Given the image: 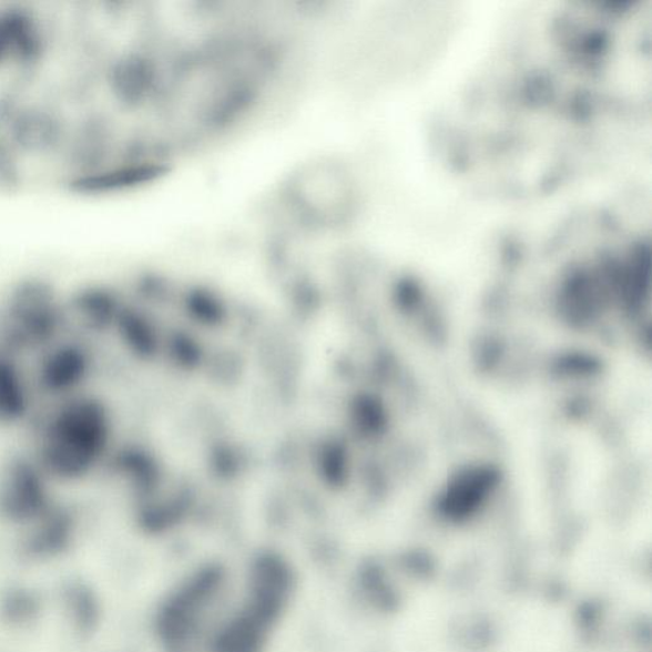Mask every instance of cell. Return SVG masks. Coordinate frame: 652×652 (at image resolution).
<instances>
[{
	"label": "cell",
	"mask_w": 652,
	"mask_h": 652,
	"mask_svg": "<svg viewBox=\"0 0 652 652\" xmlns=\"http://www.w3.org/2000/svg\"><path fill=\"white\" fill-rule=\"evenodd\" d=\"M283 198L306 223L334 230L354 216L357 187L345 162L316 157L292 171L283 185Z\"/></svg>",
	"instance_id": "6da1fadb"
},
{
	"label": "cell",
	"mask_w": 652,
	"mask_h": 652,
	"mask_svg": "<svg viewBox=\"0 0 652 652\" xmlns=\"http://www.w3.org/2000/svg\"><path fill=\"white\" fill-rule=\"evenodd\" d=\"M17 149L30 153H45L58 147L63 139L59 118L45 109H29L17 113L10 128Z\"/></svg>",
	"instance_id": "7a4b0ae2"
},
{
	"label": "cell",
	"mask_w": 652,
	"mask_h": 652,
	"mask_svg": "<svg viewBox=\"0 0 652 652\" xmlns=\"http://www.w3.org/2000/svg\"><path fill=\"white\" fill-rule=\"evenodd\" d=\"M0 21L11 42L12 59L28 64L38 62L44 53L45 39L35 17L20 8H11L0 12Z\"/></svg>",
	"instance_id": "3957f363"
},
{
	"label": "cell",
	"mask_w": 652,
	"mask_h": 652,
	"mask_svg": "<svg viewBox=\"0 0 652 652\" xmlns=\"http://www.w3.org/2000/svg\"><path fill=\"white\" fill-rule=\"evenodd\" d=\"M20 184V167L12 145L0 140V186L12 191Z\"/></svg>",
	"instance_id": "277c9868"
},
{
	"label": "cell",
	"mask_w": 652,
	"mask_h": 652,
	"mask_svg": "<svg viewBox=\"0 0 652 652\" xmlns=\"http://www.w3.org/2000/svg\"><path fill=\"white\" fill-rule=\"evenodd\" d=\"M16 115L17 113L11 102L0 99V132H3L4 129L10 131Z\"/></svg>",
	"instance_id": "5b68a950"
},
{
	"label": "cell",
	"mask_w": 652,
	"mask_h": 652,
	"mask_svg": "<svg viewBox=\"0 0 652 652\" xmlns=\"http://www.w3.org/2000/svg\"><path fill=\"white\" fill-rule=\"evenodd\" d=\"M10 59H12L11 42L10 39H8L2 21H0V67Z\"/></svg>",
	"instance_id": "8992f818"
}]
</instances>
